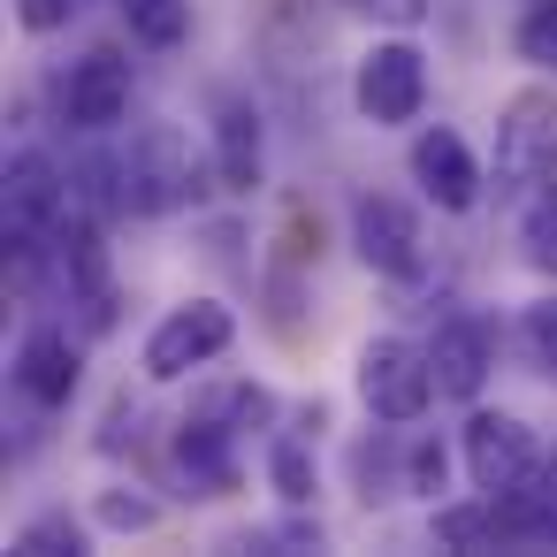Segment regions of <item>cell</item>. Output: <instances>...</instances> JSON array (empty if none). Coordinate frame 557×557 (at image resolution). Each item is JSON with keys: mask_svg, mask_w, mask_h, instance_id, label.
I'll use <instances>...</instances> for the list:
<instances>
[{"mask_svg": "<svg viewBox=\"0 0 557 557\" xmlns=\"http://www.w3.org/2000/svg\"><path fill=\"white\" fill-rule=\"evenodd\" d=\"M115 176V207L131 214H176L191 199V146L169 131V123H146L115 161H100Z\"/></svg>", "mask_w": 557, "mask_h": 557, "instance_id": "obj_1", "label": "cell"}, {"mask_svg": "<svg viewBox=\"0 0 557 557\" xmlns=\"http://www.w3.org/2000/svg\"><path fill=\"white\" fill-rule=\"evenodd\" d=\"M542 184H557V100L519 92L496 115V199H534Z\"/></svg>", "mask_w": 557, "mask_h": 557, "instance_id": "obj_2", "label": "cell"}, {"mask_svg": "<svg viewBox=\"0 0 557 557\" xmlns=\"http://www.w3.org/2000/svg\"><path fill=\"white\" fill-rule=\"evenodd\" d=\"M0 222H9V252H16V260L47 252L54 230L70 222V184H62V169H54L39 146L9 153V176H0Z\"/></svg>", "mask_w": 557, "mask_h": 557, "instance_id": "obj_3", "label": "cell"}, {"mask_svg": "<svg viewBox=\"0 0 557 557\" xmlns=\"http://www.w3.org/2000/svg\"><path fill=\"white\" fill-rule=\"evenodd\" d=\"M230 336H237V313H230L222 298H184V306H169L161 329L146 336V374H153V382H184L191 367L222 359Z\"/></svg>", "mask_w": 557, "mask_h": 557, "instance_id": "obj_4", "label": "cell"}, {"mask_svg": "<svg viewBox=\"0 0 557 557\" xmlns=\"http://www.w3.org/2000/svg\"><path fill=\"white\" fill-rule=\"evenodd\" d=\"M428 397H435V367H428L420 344H405V336H374V344L359 351V405H367L374 420L405 428V420L428 412Z\"/></svg>", "mask_w": 557, "mask_h": 557, "instance_id": "obj_5", "label": "cell"}, {"mask_svg": "<svg viewBox=\"0 0 557 557\" xmlns=\"http://www.w3.org/2000/svg\"><path fill=\"white\" fill-rule=\"evenodd\" d=\"M351 100H359V115H367L374 131H389V123H412V115L428 108V54H420L412 39H382V47L359 62V77H351Z\"/></svg>", "mask_w": 557, "mask_h": 557, "instance_id": "obj_6", "label": "cell"}, {"mask_svg": "<svg viewBox=\"0 0 557 557\" xmlns=\"http://www.w3.org/2000/svg\"><path fill=\"white\" fill-rule=\"evenodd\" d=\"M458 450H466V473H473L481 496H519L534 481V466H542L534 458V428L519 412H473Z\"/></svg>", "mask_w": 557, "mask_h": 557, "instance_id": "obj_7", "label": "cell"}, {"mask_svg": "<svg viewBox=\"0 0 557 557\" xmlns=\"http://www.w3.org/2000/svg\"><path fill=\"white\" fill-rule=\"evenodd\" d=\"M123 115H131V62L115 47H92L85 62H70V77H62V123L100 138Z\"/></svg>", "mask_w": 557, "mask_h": 557, "instance_id": "obj_8", "label": "cell"}, {"mask_svg": "<svg viewBox=\"0 0 557 557\" xmlns=\"http://www.w3.org/2000/svg\"><path fill=\"white\" fill-rule=\"evenodd\" d=\"M351 245L374 275H420V214L389 191H367L351 207Z\"/></svg>", "mask_w": 557, "mask_h": 557, "instance_id": "obj_9", "label": "cell"}, {"mask_svg": "<svg viewBox=\"0 0 557 557\" xmlns=\"http://www.w3.org/2000/svg\"><path fill=\"white\" fill-rule=\"evenodd\" d=\"M412 176H420V191L443 207V214H473L481 207V161H473V146L458 138V131H420L412 138Z\"/></svg>", "mask_w": 557, "mask_h": 557, "instance_id": "obj_10", "label": "cell"}, {"mask_svg": "<svg viewBox=\"0 0 557 557\" xmlns=\"http://www.w3.org/2000/svg\"><path fill=\"white\" fill-rule=\"evenodd\" d=\"M428 367H435V397L473 405V397H481V382H488V367H496V329H488V321H473V313L443 321V329H435V344H428Z\"/></svg>", "mask_w": 557, "mask_h": 557, "instance_id": "obj_11", "label": "cell"}, {"mask_svg": "<svg viewBox=\"0 0 557 557\" xmlns=\"http://www.w3.org/2000/svg\"><path fill=\"white\" fill-rule=\"evenodd\" d=\"M54 245H62L70 298L85 306V329H115V275H108V245H100V230H92L85 214H70V222L54 230Z\"/></svg>", "mask_w": 557, "mask_h": 557, "instance_id": "obj_12", "label": "cell"}, {"mask_svg": "<svg viewBox=\"0 0 557 557\" xmlns=\"http://www.w3.org/2000/svg\"><path fill=\"white\" fill-rule=\"evenodd\" d=\"M77 374H85V367H77V344H70L62 329H32V336L16 344V389H24L32 405H47V412L70 405V397H77Z\"/></svg>", "mask_w": 557, "mask_h": 557, "instance_id": "obj_13", "label": "cell"}, {"mask_svg": "<svg viewBox=\"0 0 557 557\" xmlns=\"http://www.w3.org/2000/svg\"><path fill=\"white\" fill-rule=\"evenodd\" d=\"M237 428H222V420H184V435H176V466H184V481H191V496H222L230 481H237Z\"/></svg>", "mask_w": 557, "mask_h": 557, "instance_id": "obj_14", "label": "cell"}, {"mask_svg": "<svg viewBox=\"0 0 557 557\" xmlns=\"http://www.w3.org/2000/svg\"><path fill=\"white\" fill-rule=\"evenodd\" d=\"M214 176H222V191L260 184V115L245 100H222V115H214Z\"/></svg>", "mask_w": 557, "mask_h": 557, "instance_id": "obj_15", "label": "cell"}, {"mask_svg": "<svg viewBox=\"0 0 557 557\" xmlns=\"http://www.w3.org/2000/svg\"><path fill=\"white\" fill-rule=\"evenodd\" d=\"M115 9L138 47H184V32H191V0H115Z\"/></svg>", "mask_w": 557, "mask_h": 557, "instance_id": "obj_16", "label": "cell"}, {"mask_svg": "<svg viewBox=\"0 0 557 557\" xmlns=\"http://www.w3.org/2000/svg\"><path fill=\"white\" fill-rule=\"evenodd\" d=\"M519 245L534 268H557V184H542L534 199H519Z\"/></svg>", "mask_w": 557, "mask_h": 557, "instance_id": "obj_17", "label": "cell"}, {"mask_svg": "<svg viewBox=\"0 0 557 557\" xmlns=\"http://www.w3.org/2000/svg\"><path fill=\"white\" fill-rule=\"evenodd\" d=\"M504 504H511L519 534H557V458H542L534 481H527L519 496H504Z\"/></svg>", "mask_w": 557, "mask_h": 557, "instance_id": "obj_18", "label": "cell"}, {"mask_svg": "<svg viewBox=\"0 0 557 557\" xmlns=\"http://www.w3.org/2000/svg\"><path fill=\"white\" fill-rule=\"evenodd\" d=\"M9 549H16V557H77V549H85V527H77L70 511H47V519H32V527H16Z\"/></svg>", "mask_w": 557, "mask_h": 557, "instance_id": "obj_19", "label": "cell"}, {"mask_svg": "<svg viewBox=\"0 0 557 557\" xmlns=\"http://www.w3.org/2000/svg\"><path fill=\"white\" fill-rule=\"evenodd\" d=\"M519 62H534V70H549L557 77V0H527V16H519Z\"/></svg>", "mask_w": 557, "mask_h": 557, "instance_id": "obj_20", "label": "cell"}, {"mask_svg": "<svg viewBox=\"0 0 557 557\" xmlns=\"http://www.w3.org/2000/svg\"><path fill=\"white\" fill-rule=\"evenodd\" d=\"M268 473H275V496H283V504H306V496H313V458H306V443H275V450H268Z\"/></svg>", "mask_w": 557, "mask_h": 557, "instance_id": "obj_21", "label": "cell"}, {"mask_svg": "<svg viewBox=\"0 0 557 557\" xmlns=\"http://www.w3.org/2000/svg\"><path fill=\"white\" fill-rule=\"evenodd\" d=\"M92 519H100V527H115V534H146L161 511H153V496H123V488H108V496L92 504Z\"/></svg>", "mask_w": 557, "mask_h": 557, "instance_id": "obj_22", "label": "cell"}, {"mask_svg": "<svg viewBox=\"0 0 557 557\" xmlns=\"http://www.w3.org/2000/svg\"><path fill=\"white\" fill-rule=\"evenodd\" d=\"M351 16H367V24H382V32H420L428 24V0H344Z\"/></svg>", "mask_w": 557, "mask_h": 557, "instance_id": "obj_23", "label": "cell"}, {"mask_svg": "<svg viewBox=\"0 0 557 557\" xmlns=\"http://www.w3.org/2000/svg\"><path fill=\"white\" fill-rule=\"evenodd\" d=\"M268 412H275L268 389H222V397H207V420H222V428H230V420L252 428V420H268Z\"/></svg>", "mask_w": 557, "mask_h": 557, "instance_id": "obj_24", "label": "cell"}, {"mask_svg": "<svg viewBox=\"0 0 557 557\" xmlns=\"http://www.w3.org/2000/svg\"><path fill=\"white\" fill-rule=\"evenodd\" d=\"M527 351H534V367L557 382V298H542V306L527 313Z\"/></svg>", "mask_w": 557, "mask_h": 557, "instance_id": "obj_25", "label": "cell"}, {"mask_svg": "<svg viewBox=\"0 0 557 557\" xmlns=\"http://www.w3.org/2000/svg\"><path fill=\"white\" fill-rule=\"evenodd\" d=\"M70 16H85V0H16V24L24 32H62Z\"/></svg>", "mask_w": 557, "mask_h": 557, "instance_id": "obj_26", "label": "cell"}, {"mask_svg": "<svg viewBox=\"0 0 557 557\" xmlns=\"http://www.w3.org/2000/svg\"><path fill=\"white\" fill-rule=\"evenodd\" d=\"M412 488H420V496L443 488V450H420V458H412Z\"/></svg>", "mask_w": 557, "mask_h": 557, "instance_id": "obj_27", "label": "cell"}]
</instances>
